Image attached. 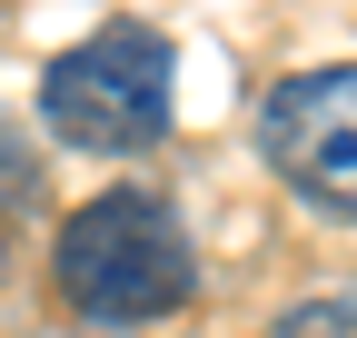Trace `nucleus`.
Masks as SVG:
<instances>
[{
    "instance_id": "nucleus-1",
    "label": "nucleus",
    "mask_w": 357,
    "mask_h": 338,
    "mask_svg": "<svg viewBox=\"0 0 357 338\" xmlns=\"http://www.w3.org/2000/svg\"><path fill=\"white\" fill-rule=\"evenodd\" d=\"M60 299L89 328H149L199 299V249L159 189H100L60 219Z\"/></svg>"
},
{
    "instance_id": "nucleus-2",
    "label": "nucleus",
    "mask_w": 357,
    "mask_h": 338,
    "mask_svg": "<svg viewBox=\"0 0 357 338\" xmlns=\"http://www.w3.org/2000/svg\"><path fill=\"white\" fill-rule=\"evenodd\" d=\"M169 80H178V60H169V40L149 20H100L79 50H60L40 70V119H50V140H70V149L129 159V149L169 140V119H178Z\"/></svg>"
},
{
    "instance_id": "nucleus-3",
    "label": "nucleus",
    "mask_w": 357,
    "mask_h": 338,
    "mask_svg": "<svg viewBox=\"0 0 357 338\" xmlns=\"http://www.w3.org/2000/svg\"><path fill=\"white\" fill-rule=\"evenodd\" d=\"M268 169L328 219H357V70H298L258 110Z\"/></svg>"
},
{
    "instance_id": "nucleus-4",
    "label": "nucleus",
    "mask_w": 357,
    "mask_h": 338,
    "mask_svg": "<svg viewBox=\"0 0 357 338\" xmlns=\"http://www.w3.org/2000/svg\"><path fill=\"white\" fill-rule=\"evenodd\" d=\"M268 338H357V299H298Z\"/></svg>"
},
{
    "instance_id": "nucleus-5",
    "label": "nucleus",
    "mask_w": 357,
    "mask_h": 338,
    "mask_svg": "<svg viewBox=\"0 0 357 338\" xmlns=\"http://www.w3.org/2000/svg\"><path fill=\"white\" fill-rule=\"evenodd\" d=\"M0 179H10V189H20V149H10V130H0Z\"/></svg>"
},
{
    "instance_id": "nucleus-6",
    "label": "nucleus",
    "mask_w": 357,
    "mask_h": 338,
    "mask_svg": "<svg viewBox=\"0 0 357 338\" xmlns=\"http://www.w3.org/2000/svg\"><path fill=\"white\" fill-rule=\"evenodd\" d=\"M0 279H10V229H0Z\"/></svg>"
}]
</instances>
